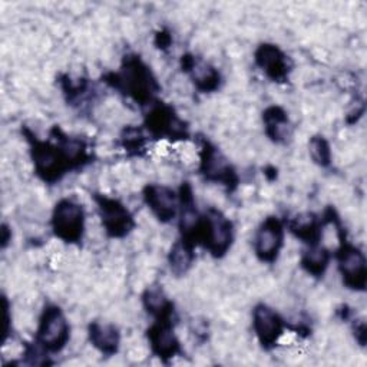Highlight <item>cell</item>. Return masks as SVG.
<instances>
[{
    "label": "cell",
    "instance_id": "30bf717a",
    "mask_svg": "<svg viewBox=\"0 0 367 367\" xmlns=\"http://www.w3.org/2000/svg\"><path fill=\"white\" fill-rule=\"evenodd\" d=\"M194 78L198 82H208V84H211L213 79L215 78V74H214V71L210 67H207L204 64H200V65H197L194 68Z\"/></svg>",
    "mask_w": 367,
    "mask_h": 367
},
{
    "label": "cell",
    "instance_id": "ba28073f",
    "mask_svg": "<svg viewBox=\"0 0 367 367\" xmlns=\"http://www.w3.org/2000/svg\"><path fill=\"white\" fill-rule=\"evenodd\" d=\"M154 346L157 347L159 354H171L176 347V341L171 332L159 330L158 336L154 339Z\"/></svg>",
    "mask_w": 367,
    "mask_h": 367
},
{
    "label": "cell",
    "instance_id": "277c9868",
    "mask_svg": "<svg viewBox=\"0 0 367 367\" xmlns=\"http://www.w3.org/2000/svg\"><path fill=\"white\" fill-rule=\"evenodd\" d=\"M256 330L264 344H271L281 334L280 320L271 310L261 307L256 312Z\"/></svg>",
    "mask_w": 367,
    "mask_h": 367
},
{
    "label": "cell",
    "instance_id": "6da1fadb",
    "mask_svg": "<svg viewBox=\"0 0 367 367\" xmlns=\"http://www.w3.org/2000/svg\"><path fill=\"white\" fill-rule=\"evenodd\" d=\"M68 337V327L64 316L57 310L49 312L42 323L39 339L42 344L50 350H57L64 346Z\"/></svg>",
    "mask_w": 367,
    "mask_h": 367
},
{
    "label": "cell",
    "instance_id": "52a82bcc",
    "mask_svg": "<svg viewBox=\"0 0 367 367\" xmlns=\"http://www.w3.org/2000/svg\"><path fill=\"white\" fill-rule=\"evenodd\" d=\"M92 339L95 346H98L102 351H112L118 344V334L112 327L95 326L92 329Z\"/></svg>",
    "mask_w": 367,
    "mask_h": 367
},
{
    "label": "cell",
    "instance_id": "7a4b0ae2",
    "mask_svg": "<svg viewBox=\"0 0 367 367\" xmlns=\"http://www.w3.org/2000/svg\"><path fill=\"white\" fill-rule=\"evenodd\" d=\"M82 225V211L74 203L65 201L59 204L55 215V228L59 235L72 238L79 234V227Z\"/></svg>",
    "mask_w": 367,
    "mask_h": 367
},
{
    "label": "cell",
    "instance_id": "8992f818",
    "mask_svg": "<svg viewBox=\"0 0 367 367\" xmlns=\"http://www.w3.org/2000/svg\"><path fill=\"white\" fill-rule=\"evenodd\" d=\"M148 201L151 203L152 208L158 213L159 217L164 218V217L174 215V207H175L174 194L166 188H159V187L151 188Z\"/></svg>",
    "mask_w": 367,
    "mask_h": 367
},
{
    "label": "cell",
    "instance_id": "3957f363",
    "mask_svg": "<svg viewBox=\"0 0 367 367\" xmlns=\"http://www.w3.org/2000/svg\"><path fill=\"white\" fill-rule=\"evenodd\" d=\"M340 267L347 283H351L353 286H363L366 277V261L360 252L354 249L346 250L341 256Z\"/></svg>",
    "mask_w": 367,
    "mask_h": 367
},
{
    "label": "cell",
    "instance_id": "9c48e42d",
    "mask_svg": "<svg viewBox=\"0 0 367 367\" xmlns=\"http://www.w3.org/2000/svg\"><path fill=\"white\" fill-rule=\"evenodd\" d=\"M190 264V254H188V250L186 247H181V246H176L175 250H174V254H172V267L175 270H186Z\"/></svg>",
    "mask_w": 367,
    "mask_h": 367
},
{
    "label": "cell",
    "instance_id": "5b68a950",
    "mask_svg": "<svg viewBox=\"0 0 367 367\" xmlns=\"http://www.w3.org/2000/svg\"><path fill=\"white\" fill-rule=\"evenodd\" d=\"M281 242L280 225L277 222H267L259 232L257 252L266 257L276 253Z\"/></svg>",
    "mask_w": 367,
    "mask_h": 367
}]
</instances>
